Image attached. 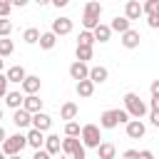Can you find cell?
I'll list each match as a JSON object with an SVG mask.
<instances>
[{
    "label": "cell",
    "instance_id": "1",
    "mask_svg": "<svg viewBox=\"0 0 159 159\" xmlns=\"http://www.w3.org/2000/svg\"><path fill=\"white\" fill-rule=\"evenodd\" d=\"M127 122H129V112L127 109H107L99 117V127L102 129H114V127L127 124Z\"/></svg>",
    "mask_w": 159,
    "mask_h": 159
},
{
    "label": "cell",
    "instance_id": "2",
    "mask_svg": "<svg viewBox=\"0 0 159 159\" xmlns=\"http://www.w3.org/2000/svg\"><path fill=\"white\" fill-rule=\"evenodd\" d=\"M99 15H102V5H99L97 0H89V2L84 5V15H82L84 30H94V27L99 25Z\"/></svg>",
    "mask_w": 159,
    "mask_h": 159
},
{
    "label": "cell",
    "instance_id": "3",
    "mask_svg": "<svg viewBox=\"0 0 159 159\" xmlns=\"http://www.w3.org/2000/svg\"><path fill=\"white\" fill-rule=\"evenodd\" d=\"M124 109L129 112V117H134V119H142L144 114H147V104L139 99V94H134V92H127L124 94Z\"/></svg>",
    "mask_w": 159,
    "mask_h": 159
},
{
    "label": "cell",
    "instance_id": "4",
    "mask_svg": "<svg viewBox=\"0 0 159 159\" xmlns=\"http://www.w3.org/2000/svg\"><path fill=\"white\" fill-rule=\"evenodd\" d=\"M25 147H27V134H12V137H7V139L2 142V152H5L7 157L22 154Z\"/></svg>",
    "mask_w": 159,
    "mask_h": 159
},
{
    "label": "cell",
    "instance_id": "5",
    "mask_svg": "<svg viewBox=\"0 0 159 159\" xmlns=\"http://www.w3.org/2000/svg\"><path fill=\"white\" fill-rule=\"evenodd\" d=\"M80 137H82V144H84V147H89V149H97V147L102 144V142H99V139H102V132H99V127H97V124H84Z\"/></svg>",
    "mask_w": 159,
    "mask_h": 159
},
{
    "label": "cell",
    "instance_id": "6",
    "mask_svg": "<svg viewBox=\"0 0 159 159\" xmlns=\"http://www.w3.org/2000/svg\"><path fill=\"white\" fill-rule=\"evenodd\" d=\"M62 152L70 154V159H84V144L80 137H65L62 139Z\"/></svg>",
    "mask_w": 159,
    "mask_h": 159
},
{
    "label": "cell",
    "instance_id": "7",
    "mask_svg": "<svg viewBox=\"0 0 159 159\" xmlns=\"http://www.w3.org/2000/svg\"><path fill=\"white\" fill-rule=\"evenodd\" d=\"M124 132H127V137H129V139H142V137H144V132H147V127H144V122H142V119H129V122L124 124Z\"/></svg>",
    "mask_w": 159,
    "mask_h": 159
},
{
    "label": "cell",
    "instance_id": "8",
    "mask_svg": "<svg viewBox=\"0 0 159 159\" xmlns=\"http://www.w3.org/2000/svg\"><path fill=\"white\" fill-rule=\"evenodd\" d=\"M70 77L72 80H87L89 77V67H87V62H82V60H77V62H72L70 65Z\"/></svg>",
    "mask_w": 159,
    "mask_h": 159
},
{
    "label": "cell",
    "instance_id": "9",
    "mask_svg": "<svg viewBox=\"0 0 159 159\" xmlns=\"http://www.w3.org/2000/svg\"><path fill=\"white\" fill-rule=\"evenodd\" d=\"M12 122H15V127H30L32 124V112H27L25 107H20V109H15V114H12Z\"/></svg>",
    "mask_w": 159,
    "mask_h": 159
},
{
    "label": "cell",
    "instance_id": "10",
    "mask_svg": "<svg viewBox=\"0 0 159 159\" xmlns=\"http://www.w3.org/2000/svg\"><path fill=\"white\" fill-rule=\"evenodd\" d=\"M32 127H35V129H40V132H47V129L52 127L50 114H45L42 109H40V112H35V114H32Z\"/></svg>",
    "mask_w": 159,
    "mask_h": 159
},
{
    "label": "cell",
    "instance_id": "11",
    "mask_svg": "<svg viewBox=\"0 0 159 159\" xmlns=\"http://www.w3.org/2000/svg\"><path fill=\"white\" fill-rule=\"evenodd\" d=\"M52 32H55V35H70V32H72V20H70V17H57V20H52Z\"/></svg>",
    "mask_w": 159,
    "mask_h": 159
},
{
    "label": "cell",
    "instance_id": "12",
    "mask_svg": "<svg viewBox=\"0 0 159 159\" xmlns=\"http://www.w3.org/2000/svg\"><path fill=\"white\" fill-rule=\"evenodd\" d=\"M20 87H22L25 94H37V92H40V77H37V75H27Z\"/></svg>",
    "mask_w": 159,
    "mask_h": 159
},
{
    "label": "cell",
    "instance_id": "13",
    "mask_svg": "<svg viewBox=\"0 0 159 159\" xmlns=\"http://www.w3.org/2000/svg\"><path fill=\"white\" fill-rule=\"evenodd\" d=\"M124 15H127L129 20H139V15H144V7L139 5V0H127V5H124Z\"/></svg>",
    "mask_w": 159,
    "mask_h": 159
},
{
    "label": "cell",
    "instance_id": "14",
    "mask_svg": "<svg viewBox=\"0 0 159 159\" xmlns=\"http://www.w3.org/2000/svg\"><path fill=\"white\" fill-rule=\"evenodd\" d=\"M139 40H142V37H139V32H137V30H132V27H129L127 32H122V45H124L127 50L139 47Z\"/></svg>",
    "mask_w": 159,
    "mask_h": 159
},
{
    "label": "cell",
    "instance_id": "15",
    "mask_svg": "<svg viewBox=\"0 0 159 159\" xmlns=\"http://www.w3.org/2000/svg\"><path fill=\"white\" fill-rule=\"evenodd\" d=\"M45 144V132H40V129H30L27 132V147H32V149H40Z\"/></svg>",
    "mask_w": 159,
    "mask_h": 159
},
{
    "label": "cell",
    "instance_id": "16",
    "mask_svg": "<svg viewBox=\"0 0 159 159\" xmlns=\"http://www.w3.org/2000/svg\"><path fill=\"white\" fill-rule=\"evenodd\" d=\"M97 157H99V159H114V157H117V147H114L112 142H102V144L97 147Z\"/></svg>",
    "mask_w": 159,
    "mask_h": 159
},
{
    "label": "cell",
    "instance_id": "17",
    "mask_svg": "<svg viewBox=\"0 0 159 159\" xmlns=\"http://www.w3.org/2000/svg\"><path fill=\"white\" fill-rule=\"evenodd\" d=\"M5 75H7V80H10V82H17V84H22V80L27 77V72H25V67H22V65H15V67H10Z\"/></svg>",
    "mask_w": 159,
    "mask_h": 159
},
{
    "label": "cell",
    "instance_id": "18",
    "mask_svg": "<svg viewBox=\"0 0 159 159\" xmlns=\"http://www.w3.org/2000/svg\"><path fill=\"white\" fill-rule=\"evenodd\" d=\"M107 77H109L107 67H102V65H97V67H89V80H92L94 84H102Z\"/></svg>",
    "mask_w": 159,
    "mask_h": 159
},
{
    "label": "cell",
    "instance_id": "19",
    "mask_svg": "<svg viewBox=\"0 0 159 159\" xmlns=\"http://www.w3.org/2000/svg\"><path fill=\"white\" fill-rule=\"evenodd\" d=\"M22 107H25L27 112H32V114H35V112H40V109H42V99H40L37 94H25Z\"/></svg>",
    "mask_w": 159,
    "mask_h": 159
},
{
    "label": "cell",
    "instance_id": "20",
    "mask_svg": "<svg viewBox=\"0 0 159 159\" xmlns=\"http://www.w3.org/2000/svg\"><path fill=\"white\" fill-rule=\"evenodd\" d=\"M45 149H47L50 154H60V152H62L60 137H57V134H47V137H45Z\"/></svg>",
    "mask_w": 159,
    "mask_h": 159
},
{
    "label": "cell",
    "instance_id": "21",
    "mask_svg": "<svg viewBox=\"0 0 159 159\" xmlns=\"http://www.w3.org/2000/svg\"><path fill=\"white\" fill-rule=\"evenodd\" d=\"M129 22H132V20H129L127 15H124V17H119V15H117V17L109 22V27H112L114 32H119V35H122V32H127V30H129Z\"/></svg>",
    "mask_w": 159,
    "mask_h": 159
},
{
    "label": "cell",
    "instance_id": "22",
    "mask_svg": "<svg viewBox=\"0 0 159 159\" xmlns=\"http://www.w3.org/2000/svg\"><path fill=\"white\" fill-rule=\"evenodd\" d=\"M92 92H94V82H92L89 77L77 82V94H80V97H92Z\"/></svg>",
    "mask_w": 159,
    "mask_h": 159
},
{
    "label": "cell",
    "instance_id": "23",
    "mask_svg": "<svg viewBox=\"0 0 159 159\" xmlns=\"http://www.w3.org/2000/svg\"><path fill=\"white\" fill-rule=\"evenodd\" d=\"M92 32H94V37H97L99 42H109V37H112V27H109V25H102V22H99Z\"/></svg>",
    "mask_w": 159,
    "mask_h": 159
},
{
    "label": "cell",
    "instance_id": "24",
    "mask_svg": "<svg viewBox=\"0 0 159 159\" xmlns=\"http://www.w3.org/2000/svg\"><path fill=\"white\" fill-rule=\"evenodd\" d=\"M55 45H57V35H55L52 30H50V32H42V35H40V47H42V50H52Z\"/></svg>",
    "mask_w": 159,
    "mask_h": 159
},
{
    "label": "cell",
    "instance_id": "25",
    "mask_svg": "<svg viewBox=\"0 0 159 159\" xmlns=\"http://www.w3.org/2000/svg\"><path fill=\"white\" fill-rule=\"evenodd\" d=\"M22 102H25V97H22L20 92H7V94H5V104L12 107V109H20Z\"/></svg>",
    "mask_w": 159,
    "mask_h": 159
},
{
    "label": "cell",
    "instance_id": "26",
    "mask_svg": "<svg viewBox=\"0 0 159 159\" xmlns=\"http://www.w3.org/2000/svg\"><path fill=\"white\" fill-rule=\"evenodd\" d=\"M60 117L67 119V122L75 119V117H77V104H75V102H65V104L60 107Z\"/></svg>",
    "mask_w": 159,
    "mask_h": 159
},
{
    "label": "cell",
    "instance_id": "27",
    "mask_svg": "<svg viewBox=\"0 0 159 159\" xmlns=\"http://www.w3.org/2000/svg\"><path fill=\"white\" fill-rule=\"evenodd\" d=\"M22 40H25L27 45H35V42H40V30H37V27H27V30L22 32Z\"/></svg>",
    "mask_w": 159,
    "mask_h": 159
},
{
    "label": "cell",
    "instance_id": "28",
    "mask_svg": "<svg viewBox=\"0 0 159 159\" xmlns=\"http://www.w3.org/2000/svg\"><path fill=\"white\" fill-rule=\"evenodd\" d=\"M94 42H97V37H94L92 30H82V32H80V42H77V45H89V47H92Z\"/></svg>",
    "mask_w": 159,
    "mask_h": 159
},
{
    "label": "cell",
    "instance_id": "29",
    "mask_svg": "<svg viewBox=\"0 0 159 159\" xmlns=\"http://www.w3.org/2000/svg\"><path fill=\"white\" fill-rule=\"evenodd\" d=\"M80 134H82V127H80L77 122L70 119V122L65 124V137H80Z\"/></svg>",
    "mask_w": 159,
    "mask_h": 159
},
{
    "label": "cell",
    "instance_id": "30",
    "mask_svg": "<svg viewBox=\"0 0 159 159\" xmlns=\"http://www.w3.org/2000/svg\"><path fill=\"white\" fill-rule=\"evenodd\" d=\"M144 15L149 17V15H159V0H144Z\"/></svg>",
    "mask_w": 159,
    "mask_h": 159
},
{
    "label": "cell",
    "instance_id": "31",
    "mask_svg": "<svg viewBox=\"0 0 159 159\" xmlns=\"http://www.w3.org/2000/svg\"><path fill=\"white\" fill-rule=\"evenodd\" d=\"M77 60H82V62L92 60V47L89 45H77Z\"/></svg>",
    "mask_w": 159,
    "mask_h": 159
},
{
    "label": "cell",
    "instance_id": "32",
    "mask_svg": "<svg viewBox=\"0 0 159 159\" xmlns=\"http://www.w3.org/2000/svg\"><path fill=\"white\" fill-rule=\"evenodd\" d=\"M12 50H15V45H12V40H7V37H2V40H0V57H7V55H12Z\"/></svg>",
    "mask_w": 159,
    "mask_h": 159
},
{
    "label": "cell",
    "instance_id": "33",
    "mask_svg": "<svg viewBox=\"0 0 159 159\" xmlns=\"http://www.w3.org/2000/svg\"><path fill=\"white\" fill-rule=\"evenodd\" d=\"M12 32V22L7 17H0V37H7Z\"/></svg>",
    "mask_w": 159,
    "mask_h": 159
},
{
    "label": "cell",
    "instance_id": "34",
    "mask_svg": "<svg viewBox=\"0 0 159 159\" xmlns=\"http://www.w3.org/2000/svg\"><path fill=\"white\" fill-rule=\"evenodd\" d=\"M7 82H10V80H7V75H2V72H0V97H5V94H7Z\"/></svg>",
    "mask_w": 159,
    "mask_h": 159
},
{
    "label": "cell",
    "instance_id": "35",
    "mask_svg": "<svg viewBox=\"0 0 159 159\" xmlns=\"http://www.w3.org/2000/svg\"><path fill=\"white\" fill-rule=\"evenodd\" d=\"M10 10H12V2H2V0H0V17H7Z\"/></svg>",
    "mask_w": 159,
    "mask_h": 159
},
{
    "label": "cell",
    "instance_id": "36",
    "mask_svg": "<svg viewBox=\"0 0 159 159\" xmlns=\"http://www.w3.org/2000/svg\"><path fill=\"white\" fill-rule=\"evenodd\" d=\"M147 25H149L152 30H157V27H159V15H149V17H147Z\"/></svg>",
    "mask_w": 159,
    "mask_h": 159
},
{
    "label": "cell",
    "instance_id": "37",
    "mask_svg": "<svg viewBox=\"0 0 159 159\" xmlns=\"http://www.w3.org/2000/svg\"><path fill=\"white\" fill-rule=\"evenodd\" d=\"M50 157H52V154H50L47 149H35V157H32V159H50Z\"/></svg>",
    "mask_w": 159,
    "mask_h": 159
},
{
    "label": "cell",
    "instance_id": "38",
    "mask_svg": "<svg viewBox=\"0 0 159 159\" xmlns=\"http://www.w3.org/2000/svg\"><path fill=\"white\" fill-rule=\"evenodd\" d=\"M122 159H139V152H137V149H127V152L122 154Z\"/></svg>",
    "mask_w": 159,
    "mask_h": 159
},
{
    "label": "cell",
    "instance_id": "39",
    "mask_svg": "<svg viewBox=\"0 0 159 159\" xmlns=\"http://www.w3.org/2000/svg\"><path fill=\"white\" fill-rule=\"evenodd\" d=\"M149 119H152L154 127H159V109H152V117H149Z\"/></svg>",
    "mask_w": 159,
    "mask_h": 159
},
{
    "label": "cell",
    "instance_id": "40",
    "mask_svg": "<svg viewBox=\"0 0 159 159\" xmlns=\"http://www.w3.org/2000/svg\"><path fill=\"white\" fill-rule=\"evenodd\" d=\"M139 159H154V154H152L149 149H142V152H139Z\"/></svg>",
    "mask_w": 159,
    "mask_h": 159
},
{
    "label": "cell",
    "instance_id": "41",
    "mask_svg": "<svg viewBox=\"0 0 159 159\" xmlns=\"http://www.w3.org/2000/svg\"><path fill=\"white\" fill-rule=\"evenodd\" d=\"M149 104H152V109H159V94H152V102Z\"/></svg>",
    "mask_w": 159,
    "mask_h": 159
},
{
    "label": "cell",
    "instance_id": "42",
    "mask_svg": "<svg viewBox=\"0 0 159 159\" xmlns=\"http://www.w3.org/2000/svg\"><path fill=\"white\" fill-rule=\"evenodd\" d=\"M149 89H152V94H159V80H154V82H152V87H149Z\"/></svg>",
    "mask_w": 159,
    "mask_h": 159
},
{
    "label": "cell",
    "instance_id": "43",
    "mask_svg": "<svg viewBox=\"0 0 159 159\" xmlns=\"http://www.w3.org/2000/svg\"><path fill=\"white\" fill-rule=\"evenodd\" d=\"M30 0H12V7H25Z\"/></svg>",
    "mask_w": 159,
    "mask_h": 159
},
{
    "label": "cell",
    "instance_id": "44",
    "mask_svg": "<svg viewBox=\"0 0 159 159\" xmlns=\"http://www.w3.org/2000/svg\"><path fill=\"white\" fill-rule=\"evenodd\" d=\"M67 2H70V0H52V5H55V7H65Z\"/></svg>",
    "mask_w": 159,
    "mask_h": 159
},
{
    "label": "cell",
    "instance_id": "45",
    "mask_svg": "<svg viewBox=\"0 0 159 159\" xmlns=\"http://www.w3.org/2000/svg\"><path fill=\"white\" fill-rule=\"evenodd\" d=\"M5 139H7V134H5V129H2V124H0V144H2Z\"/></svg>",
    "mask_w": 159,
    "mask_h": 159
},
{
    "label": "cell",
    "instance_id": "46",
    "mask_svg": "<svg viewBox=\"0 0 159 159\" xmlns=\"http://www.w3.org/2000/svg\"><path fill=\"white\" fill-rule=\"evenodd\" d=\"M35 2H37V5L42 7V5H47V2H52V0H35Z\"/></svg>",
    "mask_w": 159,
    "mask_h": 159
},
{
    "label": "cell",
    "instance_id": "47",
    "mask_svg": "<svg viewBox=\"0 0 159 159\" xmlns=\"http://www.w3.org/2000/svg\"><path fill=\"white\" fill-rule=\"evenodd\" d=\"M0 159H7V154H5V152H2V149H0Z\"/></svg>",
    "mask_w": 159,
    "mask_h": 159
},
{
    "label": "cell",
    "instance_id": "48",
    "mask_svg": "<svg viewBox=\"0 0 159 159\" xmlns=\"http://www.w3.org/2000/svg\"><path fill=\"white\" fill-rule=\"evenodd\" d=\"M7 159H22V157H20V154H12V157H7Z\"/></svg>",
    "mask_w": 159,
    "mask_h": 159
},
{
    "label": "cell",
    "instance_id": "49",
    "mask_svg": "<svg viewBox=\"0 0 159 159\" xmlns=\"http://www.w3.org/2000/svg\"><path fill=\"white\" fill-rule=\"evenodd\" d=\"M0 72H2V60H0Z\"/></svg>",
    "mask_w": 159,
    "mask_h": 159
},
{
    "label": "cell",
    "instance_id": "50",
    "mask_svg": "<svg viewBox=\"0 0 159 159\" xmlns=\"http://www.w3.org/2000/svg\"><path fill=\"white\" fill-rule=\"evenodd\" d=\"M0 119H2V107H0Z\"/></svg>",
    "mask_w": 159,
    "mask_h": 159
},
{
    "label": "cell",
    "instance_id": "51",
    "mask_svg": "<svg viewBox=\"0 0 159 159\" xmlns=\"http://www.w3.org/2000/svg\"><path fill=\"white\" fill-rule=\"evenodd\" d=\"M2 2H12V0H2Z\"/></svg>",
    "mask_w": 159,
    "mask_h": 159
}]
</instances>
